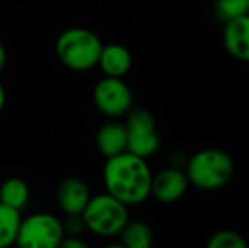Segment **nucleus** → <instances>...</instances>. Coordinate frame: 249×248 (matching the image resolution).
<instances>
[{
    "label": "nucleus",
    "instance_id": "f3484780",
    "mask_svg": "<svg viewBox=\"0 0 249 248\" xmlns=\"http://www.w3.org/2000/svg\"><path fill=\"white\" fill-rule=\"evenodd\" d=\"M209 248H246L248 242L241 233L234 231V229H220V231L213 233L210 236Z\"/></svg>",
    "mask_w": 249,
    "mask_h": 248
},
{
    "label": "nucleus",
    "instance_id": "20e7f679",
    "mask_svg": "<svg viewBox=\"0 0 249 248\" xmlns=\"http://www.w3.org/2000/svg\"><path fill=\"white\" fill-rule=\"evenodd\" d=\"M85 228L100 236H115L122 231L129 221L127 206L115 199L114 195L100 194L90 197L89 204L82 212Z\"/></svg>",
    "mask_w": 249,
    "mask_h": 248
},
{
    "label": "nucleus",
    "instance_id": "6e6552de",
    "mask_svg": "<svg viewBox=\"0 0 249 248\" xmlns=\"http://www.w3.org/2000/svg\"><path fill=\"white\" fill-rule=\"evenodd\" d=\"M187 173L180 169H164L151 179V195L161 202H175L181 199L187 192Z\"/></svg>",
    "mask_w": 249,
    "mask_h": 248
},
{
    "label": "nucleus",
    "instance_id": "f8f14e48",
    "mask_svg": "<svg viewBox=\"0 0 249 248\" xmlns=\"http://www.w3.org/2000/svg\"><path fill=\"white\" fill-rule=\"evenodd\" d=\"M97 146L100 153L107 158L115 156L122 152H127V131L125 124L110 121L105 123L97 133Z\"/></svg>",
    "mask_w": 249,
    "mask_h": 248
},
{
    "label": "nucleus",
    "instance_id": "1a4fd4ad",
    "mask_svg": "<svg viewBox=\"0 0 249 248\" xmlns=\"http://www.w3.org/2000/svg\"><path fill=\"white\" fill-rule=\"evenodd\" d=\"M224 46L231 57L249 63V14L224 22Z\"/></svg>",
    "mask_w": 249,
    "mask_h": 248
},
{
    "label": "nucleus",
    "instance_id": "2eb2a0df",
    "mask_svg": "<svg viewBox=\"0 0 249 248\" xmlns=\"http://www.w3.org/2000/svg\"><path fill=\"white\" fill-rule=\"evenodd\" d=\"M20 214L17 209L0 202V248L10 247L16 243L19 233Z\"/></svg>",
    "mask_w": 249,
    "mask_h": 248
},
{
    "label": "nucleus",
    "instance_id": "aec40b11",
    "mask_svg": "<svg viewBox=\"0 0 249 248\" xmlns=\"http://www.w3.org/2000/svg\"><path fill=\"white\" fill-rule=\"evenodd\" d=\"M3 106H5V89H3V85L0 83V113H2Z\"/></svg>",
    "mask_w": 249,
    "mask_h": 248
},
{
    "label": "nucleus",
    "instance_id": "0eeeda50",
    "mask_svg": "<svg viewBox=\"0 0 249 248\" xmlns=\"http://www.w3.org/2000/svg\"><path fill=\"white\" fill-rule=\"evenodd\" d=\"M93 102L102 114L117 117L129 113L132 106V92L122 78L105 75V78H102L93 89Z\"/></svg>",
    "mask_w": 249,
    "mask_h": 248
},
{
    "label": "nucleus",
    "instance_id": "39448f33",
    "mask_svg": "<svg viewBox=\"0 0 249 248\" xmlns=\"http://www.w3.org/2000/svg\"><path fill=\"white\" fill-rule=\"evenodd\" d=\"M65 238L63 223L48 212L20 219L16 243L22 248H54Z\"/></svg>",
    "mask_w": 249,
    "mask_h": 248
},
{
    "label": "nucleus",
    "instance_id": "6ab92c4d",
    "mask_svg": "<svg viewBox=\"0 0 249 248\" xmlns=\"http://www.w3.org/2000/svg\"><path fill=\"white\" fill-rule=\"evenodd\" d=\"M5 63H7V51H5V46L0 43V72L3 70Z\"/></svg>",
    "mask_w": 249,
    "mask_h": 248
},
{
    "label": "nucleus",
    "instance_id": "9d476101",
    "mask_svg": "<svg viewBox=\"0 0 249 248\" xmlns=\"http://www.w3.org/2000/svg\"><path fill=\"white\" fill-rule=\"evenodd\" d=\"M58 201L66 214H82L90 201V191L82 179L70 177L61 182L58 189Z\"/></svg>",
    "mask_w": 249,
    "mask_h": 248
},
{
    "label": "nucleus",
    "instance_id": "f03ea898",
    "mask_svg": "<svg viewBox=\"0 0 249 248\" xmlns=\"http://www.w3.org/2000/svg\"><path fill=\"white\" fill-rule=\"evenodd\" d=\"M185 173L192 186L202 191H215L231 182L234 175V162L224 150L205 148L192 155Z\"/></svg>",
    "mask_w": 249,
    "mask_h": 248
},
{
    "label": "nucleus",
    "instance_id": "9b49d317",
    "mask_svg": "<svg viewBox=\"0 0 249 248\" xmlns=\"http://www.w3.org/2000/svg\"><path fill=\"white\" fill-rule=\"evenodd\" d=\"M97 65L102 68V72L107 76H122L131 70L132 66V55L125 46L117 43L102 46L100 58Z\"/></svg>",
    "mask_w": 249,
    "mask_h": 248
},
{
    "label": "nucleus",
    "instance_id": "ddd939ff",
    "mask_svg": "<svg viewBox=\"0 0 249 248\" xmlns=\"http://www.w3.org/2000/svg\"><path fill=\"white\" fill-rule=\"evenodd\" d=\"M29 201V186L19 177L7 179L0 187V202L17 211L24 208Z\"/></svg>",
    "mask_w": 249,
    "mask_h": 248
},
{
    "label": "nucleus",
    "instance_id": "dca6fc26",
    "mask_svg": "<svg viewBox=\"0 0 249 248\" xmlns=\"http://www.w3.org/2000/svg\"><path fill=\"white\" fill-rule=\"evenodd\" d=\"M215 12L222 22L249 14V0H217Z\"/></svg>",
    "mask_w": 249,
    "mask_h": 248
},
{
    "label": "nucleus",
    "instance_id": "f257e3e1",
    "mask_svg": "<svg viewBox=\"0 0 249 248\" xmlns=\"http://www.w3.org/2000/svg\"><path fill=\"white\" fill-rule=\"evenodd\" d=\"M153 173L146 158L131 152H122L107 158L104 167V184L110 195L125 206L141 204L151 195Z\"/></svg>",
    "mask_w": 249,
    "mask_h": 248
},
{
    "label": "nucleus",
    "instance_id": "7ed1b4c3",
    "mask_svg": "<svg viewBox=\"0 0 249 248\" xmlns=\"http://www.w3.org/2000/svg\"><path fill=\"white\" fill-rule=\"evenodd\" d=\"M102 41L93 31L71 27L59 34L56 41V55L70 70L85 72L97 66L102 51Z\"/></svg>",
    "mask_w": 249,
    "mask_h": 248
},
{
    "label": "nucleus",
    "instance_id": "4468645a",
    "mask_svg": "<svg viewBox=\"0 0 249 248\" xmlns=\"http://www.w3.org/2000/svg\"><path fill=\"white\" fill-rule=\"evenodd\" d=\"M122 245L127 248H149L153 245V229L144 221H127L122 231Z\"/></svg>",
    "mask_w": 249,
    "mask_h": 248
},
{
    "label": "nucleus",
    "instance_id": "a211bd4d",
    "mask_svg": "<svg viewBox=\"0 0 249 248\" xmlns=\"http://www.w3.org/2000/svg\"><path fill=\"white\" fill-rule=\"evenodd\" d=\"M59 247H65V248H87V243L83 240H78V238H70V240H61Z\"/></svg>",
    "mask_w": 249,
    "mask_h": 248
},
{
    "label": "nucleus",
    "instance_id": "423d86ee",
    "mask_svg": "<svg viewBox=\"0 0 249 248\" xmlns=\"http://www.w3.org/2000/svg\"><path fill=\"white\" fill-rule=\"evenodd\" d=\"M127 152L148 160L160 150L161 139L156 129L154 116L148 109H134L125 123Z\"/></svg>",
    "mask_w": 249,
    "mask_h": 248
}]
</instances>
